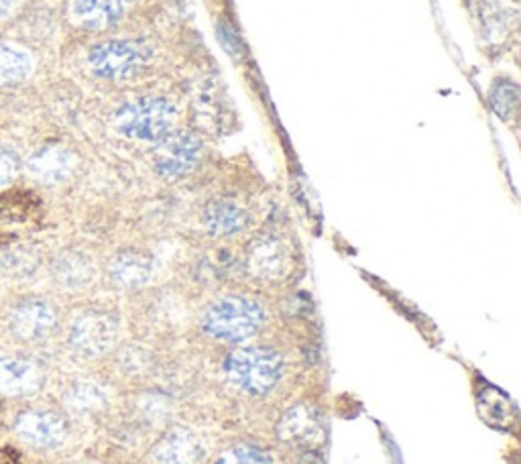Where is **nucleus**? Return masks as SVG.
<instances>
[{"instance_id": "obj_1", "label": "nucleus", "mask_w": 521, "mask_h": 464, "mask_svg": "<svg viewBox=\"0 0 521 464\" xmlns=\"http://www.w3.org/2000/svg\"><path fill=\"white\" fill-rule=\"evenodd\" d=\"M178 110L163 96H141L114 114V127L121 135L141 143H161L176 127Z\"/></svg>"}, {"instance_id": "obj_2", "label": "nucleus", "mask_w": 521, "mask_h": 464, "mask_svg": "<svg viewBox=\"0 0 521 464\" xmlns=\"http://www.w3.org/2000/svg\"><path fill=\"white\" fill-rule=\"evenodd\" d=\"M265 322L263 308L243 296H226L214 302L204 318V332L222 342H243L259 332Z\"/></svg>"}, {"instance_id": "obj_3", "label": "nucleus", "mask_w": 521, "mask_h": 464, "mask_svg": "<svg viewBox=\"0 0 521 464\" xmlns=\"http://www.w3.org/2000/svg\"><path fill=\"white\" fill-rule=\"evenodd\" d=\"M224 373L230 383L251 395L269 393L283 375V359L267 346L239 348L224 361Z\"/></svg>"}, {"instance_id": "obj_4", "label": "nucleus", "mask_w": 521, "mask_h": 464, "mask_svg": "<svg viewBox=\"0 0 521 464\" xmlns=\"http://www.w3.org/2000/svg\"><path fill=\"white\" fill-rule=\"evenodd\" d=\"M151 60L149 45L141 41H106L90 51V68L104 80H129L141 74Z\"/></svg>"}, {"instance_id": "obj_5", "label": "nucleus", "mask_w": 521, "mask_h": 464, "mask_svg": "<svg viewBox=\"0 0 521 464\" xmlns=\"http://www.w3.org/2000/svg\"><path fill=\"white\" fill-rule=\"evenodd\" d=\"M119 334V320L104 310L84 312L70 330V342L84 357H98L110 351Z\"/></svg>"}, {"instance_id": "obj_6", "label": "nucleus", "mask_w": 521, "mask_h": 464, "mask_svg": "<svg viewBox=\"0 0 521 464\" xmlns=\"http://www.w3.org/2000/svg\"><path fill=\"white\" fill-rule=\"evenodd\" d=\"M202 157V141L192 133H171L155 151V171L163 178L178 180L198 165Z\"/></svg>"}, {"instance_id": "obj_7", "label": "nucleus", "mask_w": 521, "mask_h": 464, "mask_svg": "<svg viewBox=\"0 0 521 464\" xmlns=\"http://www.w3.org/2000/svg\"><path fill=\"white\" fill-rule=\"evenodd\" d=\"M74 165V153L62 145H45L39 151H35L27 161V169L31 176L43 184H60L68 180L72 176Z\"/></svg>"}, {"instance_id": "obj_8", "label": "nucleus", "mask_w": 521, "mask_h": 464, "mask_svg": "<svg viewBox=\"0 0 521 464\" xmlns=\"http://www.w3.org/2000/svg\"><path fill=\"white\" fill-rule=\"evenodd\" d=\"M153 456L159 464H200L204 458V444L196 432L176 428L157 442Z\"/></svg>"}, {"instance_id": "obj_9", "label": "nucleus", "mask_w": 521, "mask_h": 464, "mask_svg": "<svg viewBox=\"0 0 521 464\" xmlns=\"http://www.w3.org/2000/svg\"><path fill=\"white\" fill-rule=\"evenodd\" d=\"M17 432L23 440L35 446H60L66 440L68 426L53 412H25L17 420Z\"/></svg>"}, {"instance_id": "obj_10", "label": "nucleus", "mask_w": 521, "mask_h": 464, "mask_svg": "<svg viewBox=\"0 0 521 464\" xmlns=\"http://www.w3.org/2000/svg\"><path fill=\"white\" fill-rule=\"evenodd\" d=\"M204 224L214 237H233L247 228L249 214L239 202L218 198L206 206Z\"/></svg>"}, {"instance_id": "obj_11", "label": "nucleus", "mask_w": 521, "mask_h": 464, "mask_svg": "<svg viewBox=\"0 0 521 464\" xmlns=\"http://www.w3.org/2000/svg\"><path fill=\"white\" fill-rule=\"evenodd\" d=\"M43 385V371L27 359L0 361V391L7 395H29Z\"/></svg>"}, {"instance_id": "obj_12", "label": "nucleus", "mask_w": 521, "mask_h": 464, "mask_svg": "<svg viewBox=\"0 0 521 464\" xmlns=\"http://www.w3.org/2000/svg\"><path fill=\"white\" fill-rule=\"evenodd\" d=\"M287 263H289L287 249L275 237H263L255 241L247 257L249 271L261 279H277L285 275Z\"/></svg>"}, {"instance_id": "obj_13", "label": "nucleus", "mask_w": 521, "mask_h": 464, "mask_svg": "<svg viewBox=\"0 0 521 464\" xmlns=\"http://www.w3.org/2000/svg\"><path fill=\"white\" fill-rule=\"evenodd\" d=\"M55 326V312L43 300H27L13 314V330L23 340L43 338Z\"/></svg>"}, {"instance_id": "obj_14", "label": "nucleus", "mask_w": 521, "mask_h": 464, "mask_svg": "<svg viewBox=\"0 0 521 464\" xmlns=\"http://www.w3.org/2000/svg\"><path fill=\"white\" fill-rule=\"evenodd\" d=\"M153 275V261L149 255L137 251L119 253L110 263V279L121 289H139Z\"/></svg>"}, {"instance_id": "obj_15", "label": "nucleus", "mask_w": 521, "mask_h": 464, "mask_svg": "<svg viewBox=\"0 0 521 464\" xmlns=\"http://www.w3.org/2000/svg\"><path fill=\"white\" fill-rule=\"evenodd\" d=\"M127 0H78L76 15L88 29H108L123 17Z\"/></svg>"}, {"instance_id": "obj_16", "label": "nucleus", "mask_w": 521, "mask_h": 464, "mask_svg": "<svg viewBox=\"0 0 521 464\" xmlns=\"http://www.w3.org/2000/svg\"><path fill=\"white\" fill-rule=\"evenodd\" d=\"M277 434L285 442H296V444L308 442L316 434H320V420L308 405H298V408L289 410L281 418V422L277 424Z\"/></svg>"}, {"instance_id": "obj_17", "label": "nucleus", "mask_w": 521, "mask_h": 464, "mask_svg": "<svg viewBox=\"0 0 521 464\" xmlns=\"http://www.w3.org/2000/svg\"><path fill=\"white\" fill-rule=\"evenodd\" d=\"M92 263L82 253H66L53 265V275L64 287L78 289L92 279Z\"/></svg>"}, {"instance_id": "obj_18", "label": "nucleus", "mask_w": 521, "mask_h": 464, "mask_svg": "<svg viewBox=\"0 0 521 464\" xmlns=\"http://www.w3.org/2000/svg\"><path fill=\"white\" fill-rule=\"evenodd\" d=\"M31 72V57L15 45H0V86L15 84Z\"/></svg>"}, {"instance_id": "obj_19", "label": "nucleus", "mask_w": 521, "mask_h": 464, "mask_svg": "<svg viewBox=\"0 0 521 464\" xmlns=\"http://www.w3.org/2000/svg\"><path fill=\"white\" fill-rule=\"evenodd\" d=\"M66 401L70 405V410L78 414H92L104 408L106 403V393L100 385L92 381H78L76 385L70 387Z\"/></svg>"}, {"instance_id": "obj_20", "label": "nucleus", "mask_w": 521, "mask_h": 464, "mask_svg": "<svg viewBox=\"0 0 521 464\" xmlns=\"http://www.w3.org/2000/svg\"><path fill=\"white\" fill-rule=\"evenodd\" d=\"M489 102L499 119L509 121L519 106V86L509 78H497L489 88Z\"/></svg>"}, {"instance_id": "obj_21", "label": "nucleus", "mask_w": 521, "mask_h": 464, "mask_svg": "<svg viewBox=\"0 0 521 464\" xmlns=\"http://www.w3.org/2000/svg\"><path fill=\"white\" fill-rule=\"evenodd\" d=\"M216 464H273L267 450L255 444H237L220 454Z\"/></svg>"}, {"instance_id": "obj_22", "label": "nucleus", "mask_w": 521, "mask_h": 464, "mask_svg": "<svg viewBox=\"0 0 521 464\" xmlns=\"http://www.w3.org/2000/svg\"><path fill=\"white\" fill-rule=\"evenodd\" d=\"M481 410L489 422H497V420L505 422L507 418H511V408H509L507 397H503L495 389L485 391V395L481 397Z\"/></svg>"}, {"instance_id": "obj_23", "label": "nucleus", "mask_w": 521, "mask_h": 464, "mask_svg": "<svg viewBox=\"0 0 521 464\" xmlns=\"http://www.w3.org/2000/svg\"><path fill=\"white\" fill-rule=\"evenodd\" d=\"M37 259L33 257V253L19 249V251H11L3 257V269L15 275H27L31 271H35Z\"/></svg>"}, {"instance_id": "obj_24", "label": "nucleus", "mask_w": 521, "mask_h": 464, "mask_svg": "<svg viewBox=\"0 0 521 464\" xmlns=\"http://www.w3.org/2000/svg\"><path fill=\"white\" fill-rule=\"evenodd\" d=\"M216 35H218V41L224 47V51H228L230 55H239L243 51V41H241L239 33L235 31V27L230 23L220 21L216 25Z\"/></svg>"}, {"instance_id": "obj_25", "label": "nucleus", "mask_w": 521, "mask_h": 464, "mask_svg": "<svg viewBox=\"0 0 521 464\" xmlns=\"http://www.w3.org/2000/svg\"><path fill=\"white\" fill-rule=\"evenodd\" d=\"M17 167H19V163H17L15 153L7 147H0V188L7 186L15 178Z\"/></svg>"}, {"instance_id": "obj_26", "label": "nucleus", "mask_w": 521, "mask_h": 464, "mask_svg": "<svg viewBox=\"0 0 521 464\" xmlns=\"http://www.w3.org/2000/svg\"><path fill=\"white\" fill-rule=\"evenodd\" d=\"M15 3L17 0H0V17H7L13 11Z\"/></svg>"}, {"instance_id": "obj_27", "label": "nucleus", "mask_w": 521, "mask_h": 464, "mask_svg": "<svg viewBox=\"0 0 521 464\" xmlns=\"http://www.w3.org/2000/svg\"><path fill=\"white\" fill-rule=\"evenodd\" d=\"M7 241H9V239H7L5 235H0V245H3V243H7Z\"/></svg>"}]
</instances>
